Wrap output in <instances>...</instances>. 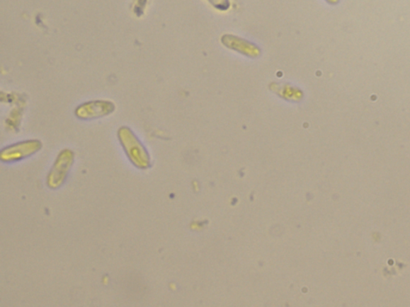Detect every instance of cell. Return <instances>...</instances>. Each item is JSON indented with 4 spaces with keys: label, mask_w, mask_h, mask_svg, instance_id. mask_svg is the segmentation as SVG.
Returning <instances> with one entry per match:
<instances>
[{
    "label": "cell",
    "mask_w": 410,
    "mask_h": 307,
    "mask_svg": "<svg viewBox=\"0 0 410 307\" xmlns=\"http://www.w3.org/2000/svg\"><path fill=\"white\" fill-rule=\"evenodd\" d=\"M326 1L329 4L335 5L336 4H338L340 0H326Z\"/></svg>",
    "instance_id": "ba28073f"
},
{
    "label": "cell",
    "mask_w": 410,
    "mask_h": 307,
    "mask_svg": "<svg viewBox=\"0 0 410 307\" xmlns=\"http://www.w3.org/2000/svg\"><path fill=\"white\" fill-rule=\"evenodd\" d=\"M75 162V154L70 149L61 151L48 172L46 183L48 188L57 190L62 187Z\"/></svg>",
    "instance_id": "7a4b0ae2"
},
{
    "label": "cell",
    "mask_w": 410,
    "mask_h": 307,
    "mask_svg": "<svg viewBox=\"0 0 410 307\" xmlns=\"http://www.w3.org/2000/svg\"><path fill=\"white\" fill-rule=\"evenodd\" d=\"M42 146L41 141L38 139L21 141V142L4 147L0 152V159L6 163L21 161L39 152Z\"/></svg>",
    "instance_id": "3957f363"
},
{
    "label": "cell",
    "mask_w": 410,
    "mask_h": 307,
    "mask_svg": "<svg viewBox=\"0 0 410 307\" xmlns=\"http://www.w3.org/2000/svg\"><path fill=\"white\" fill-rule=\"evenodd\" d=\"M225 47L232 49L251 58L258 57L260 54V49L255 45L236 36L225 35L222 39Z\"/></svg>",
    "instance_id": "5b68a950"
},
{
    "label": "cell",
    "mask_w": 410,
    "mask_h": 307,
    "mask_svg": "<svg viewBox=\"0 0 410 307\" xmlns=\"http://www.w3.org/2000/svg\"><path fill=\"white\" fill-rule=\"evenodd\" d=\"M115 104L108 100H93L78 106L75 115L81 120H93L106 117L115 112Z\"/></svg>",
    "instance_id": "277c9868"
},
{
    "label": "cell",
    "mask_w": 410,
    "mask_h": 307,
    "mask_svg": "<svg viewBox=\"0 0 410 307\" xmlns=\"http://www.w3.org/2000/svg\"><path fill=\"white\" fill-rule=\"evenodd\" d=\"M213 8L222 11H227L230 8V0H207Z\"/></svg>",
    "instance_id": "52a82bcc"
},
{
    "label": "cell",
    "mask_w": 410,
    "mask_h": 307,
    "mask_svg": "<svg viewBox=\"0 0 410 307\" xmlns=\"http://www.w3.org/2000/svg\"><path fill=\"white\" fill-rule=\"evenodd\" d=\"M118 137L128 161L132 163L135 168L145 170L151 167V158L149 151H147L136 134L130 127H120Z\"/></svg>",
    "instance_id": "6da1fadb"
},
{
    "label": "cell",
    "mask_w": 410,
    "mask_h": 307,
    "mask_svg": "<svg viewBox=\"0 0 410 307\" xmlns=\"http://www.w3.org/2000/svg\"><path fill=\"white\" fill-rule=\"evenodd\" d=\"M299 92H301L297 88H292L290 85H283L280 87V97L284 98L285 100H298L302 99V94L299 95Z\"/></svg>",
    "instance_id": "8992f818"
}]
</instances>
